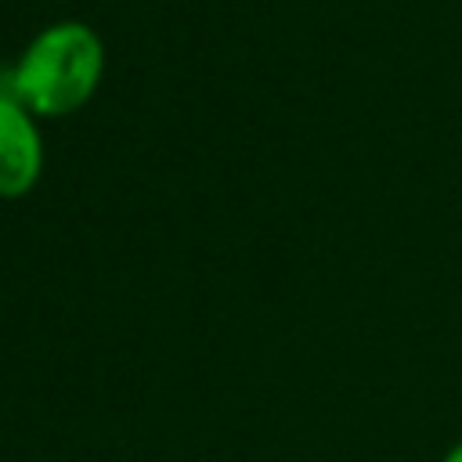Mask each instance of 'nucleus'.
Returning a JSON list of instances; mask_svg holds the SVG:
<instances>
[{"mask_svg":"<svg viewBox=\"0 0 462 462\" xmlns=\"http://www.w3.org/2000/svg\"><path fill=\"white\" fill-rule=\"evenodd\" d=\"M105 43L83 22H58L32 36L11 72V94L43 119L79 112L101 87Z\"/></svg>","mask_w":462,"mask_h":462,"instance_id":"f257e3e1","label":"nucleus"},{"mask_svg":"<svg viewBox=\"0 0 462 462\" xmlns=\"http://www.w3.org/2000/svg\"><path fill=\"white\" fill-rule=\"evenodd\" d=\"M43 173V141L36 116L7 90L0 94V199H22Z\"/></svg>","mask_w":462,"mask_h":462,"instance_id":"f03ea898","label":"nucleus"},{"mask_svg":"<svg viewBox=\"0 0 462 462\" xmlns=\"http://www.w3.org/2000/svg\"><path fill=\"white\" fill-rule=\"evenodd\" d=\"M444 462H462V444H455L451 451H448V458Z\"/></svg>","mask_w":462,"mask_h":462,"instance_id":"7ed1b4c3","label":"nucleus"}]
</instances>
